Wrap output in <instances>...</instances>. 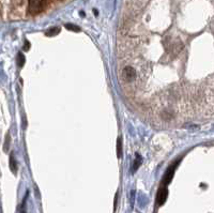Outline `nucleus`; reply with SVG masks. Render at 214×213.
Instances as JSON below:
<instances>
[{
	"mask_svg": "<svg viewBox=\"0 0 214 213\" xmlns=\"http://www.w3.org/2000/svg\"><path fill=\"white\" fill-rule=\"evenodd\" d=\"M44 5V0H29V12L30 14L35 15L40 13Z\"/></svg>",
	"mask_w": 214,
	"mask_h": 213,
	"instance_id": "1",
	"label": "nucleus"
},
{
	"mask_svg": "<svg viewBox=\"0 0 214 213\" xmlns=\"http://www.w3.org/2000/svg\"><path fill=\"white\" fill-rule=\"evenodd\" d=\"M122 77L128 82H133L136 78V71L132 67H124V70L122 71Z\"/></svg>",
	"mask_w": 214,
	"mask_h": 213,
	"instance_id": "2",
	"label": "nucleus"
},
{
	"mask_svg": "<svg viewBox=\"0 0 214 213\" xmlns=\"http://www.w3.org/2000/svg\"><path fill=\"white\" fill-rule=\"evenodd\" d=\"M168 196V190L166 187H161L158 192V196H156V202L158 206H163L165 203L166 199Z\"/></svg>",
	"mask_w": 214,
	"mask_h": 213,
	"instance_id": "3",
	"label": "nucleus"
},
{
	"mask_svg": "<svg viewBox=\"0 0 214 213\" xmlns=\"http://www.w3.org/2000/svg\"><path fill=\"white\" fill-rule=\"evenodd\" d=\"M176 166H177V164L175 163V164H173L171 167H169L168 170L166 171V175H165V177H164V179H163V181H164V184H165V185L169 184V183H170V181L173 180V174H175Z\"/></svg>",
	"mask_w": 214,
	"mask_h": 213,
	"instance_id": "4",
	"label": "nucleus"
},
{
	"mask_svg": "<svg viewBox=\"0 0 214 213\" xmlns=\"http://www.w3.org/2000/svg\"><path fill=\"white\" fill-rule=\"evenodd\" d=\"M59 32H60V28L59 27H53V28H50V29H48L46 31L45 35L46 37H55Z\"/></svg>",
	"mask_w": 214,
	"mask_h": 213,
	"instance_id": "5",
	"label": "nucleus"
},
{
	"mask_svg": "<svg viewBox=\"0 0 214 213\" xmlns=\"http://www.w3.org/2000/svg\"><path fill=\"white\" fill-rule=\"evenodd\" d=\"M117 157H118V159L122 157V139H121V137H119L117 140Z\"/></svg>",
	"mask_w": 214,
	"mask_h": 213,
	"instance_id": "6",
	"label": "nucleus"
},
{
	"mask_svg": "<svg viewBox=\"0 0 214 213\" xmlns=\"http://www.w3.org/2000/svg\"><path fill=\"white\" fill-rule=\"evenodd\" d=\"M10 168L13 171V174H16V171H17V162L14 160L13 154H11V157H10Z\"/></svg>",
	"mask_w": 214,
	"mask_h": 213,
	"instance_id": "7",
	"label": "nucleus"
},
{
	"mask_svg": "<svg viewBox=\"0 0 214 213\" xmlns=\"http://www.w3.org/2000/svg\"><path fill=\"white\" fill-rule=\"evenodd\" d=\"M25 61H26V58L23 55V52H18V55H17V64H18V67H23L25 64Z\"/></svg>",
	"mask_w": 214,
	"mask_h": 213,
	"instance_id": "8",
	"label": "nucleus"
},
{
	"mask_svg": "<svg viewBox=\"0 0 214 213\" xmlns=\"http://www.w3.org/2000/svg\"><path fill=\"white\" fill-rule=\"evenodd\" d=\"M65 28L68 30H71V31H74V32H79L80 31V28L76 25H73V24H67L65 25Z\"/></svg>",
	"mask_w": 214,
	"mask_h": 213,
	"instance_id": "9",
	"label": "nucleus"
},
{
	"mask_svg": "<svg viewBox=\"0 0 214 213\" xmlns=\"http://www.w3.org/2000/svg\"><path fill=\"white\" fill-rule=\"evenodd\" d=\"M140 163H141L140 157H139V155H137V160H135V162H134V170H136V169L138 168L139 165H140Z\"/></svg>",
	"mask_w": 214,
	"mask_h": 213,
	"instance_id": "10",
	"label": "nucleus"
},
{
	"mask_svg": "<svg viewBox=\"0 0 214 213\" xmlns=\"http://www.w3.org/2000/svg\"><path fill=\"white\" fill-rule=\"evenodd\" d=\"M23 48H24V50H25V52L29 50V48H30V43H29L28 41H26V42H25V45H24Z\"/></svg>",
	"mask_w": 214,
	"mask_h": 213,
	"instance_id": "11",
	"label": "nucleus"
},
{
	"mask_svg": "<svg viewBox=\"0 0 214 213\" xmlns=\"http://www.w3.org/2000/svg\"><path fill=\"white\" fill-rule=\"evenodd\" d=\"M117 202H118V193H117L116 196H115V207H113V209L115 210L117 209Z\"/></svg>",
	"mask_w": 214,
	"mask_h": 213,
	"instance_id": "12",
	"label": "nucleus"
}]
</instances>
